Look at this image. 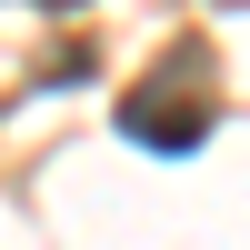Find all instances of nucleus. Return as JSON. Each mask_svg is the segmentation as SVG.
Returning a JSON list of instances; mask_svg holds the SVG:
<instances>
[{
    "label": "nucleus",
    "instance_id": "nucleus-1",
    "mask_svg": "<svg viewBox=\"0 0 250 250\" xmlns=\"http://www.w3.org/2000/svg\"><path fill=\"white\" fill-rule=\"evenodd\" d=\"M210 110H220V90H210V50H200V40H180V50L160 60V70L140 80V90H130L120 130H130L140 150H200Z\"/></svg>",
    "mask_w": 250,
    "mask_h": 250
},
{
    "label": "nucleus",
    "instance_id": "nucleus-2",
    "mask_svg": "<svg viewBox=\"0 0 250 250\" xmlns=\"http://www.w3.org/2000/svg\"><path fill=\"white\" fill-rule=\"evenodd\" d=\"M50 10H70V0H50Z\"/></svg>",
    "mask_w": 250,
    "mask_h": 250
}]
</instances>
